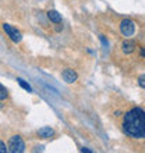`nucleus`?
Returning a JSON list of instances; mask_svg holds the SVG:
<instances>
[{
    "instance_id": "1",
    "label": "nucleus",
    "mask_w": 145,
    "mask_h": 153,
    "mask_svg": "<svg viewBox=\"0 0 145 153\" xmlns=\"http://www.w3.org/2000/svg\"><path fill=\"white\" fill-rule=\"evenodd\" d=\"M121 129L127 137L133 139L145 138V111L141 107L130 109L123 117Z\"/></svg>"
},
{
    "instance_id": "2",
    "label": "nucleus",
    "mask_w": 145,
    "mask_h": 153,
    "mask_svg": "<svg viewBox=\"0 0 145 153\" xmlns=\"http://www.w3.org/2000/svg\"><path fill=\"white\" fill-rule=\"evenodd\" d=\"M7 150L10 153H22L25 150V143L22 141V138L18 135H14L8 139Z\"/></svg>"
},
{
    "instance_id": "3",
    "label": "nucleus",
    "mask_w": 145,
    "mask_h": 153,
    "mask_svg": "<svg viewBox=\"0 0 145 153\" xmlns=\"http://www.w3.org/2000/svg\"><path fill=\"white\" fill-rule=\"evenodd\" d=\"M3 31L7 33V36L10 38L14 43H18V42H21V39H22L20 31L17 28H14V27H11L10 24H3Z\"/></svg>"
},
{
    "instance_id": "4",
    "label": "nucleus",
    "mask_w": 145,
    "mask_h": 153,
    "mask_svg": "<svg viewBox=\"0 0 145 153\" xmlns=\"http://www.w3.org/2000/svg\"><path fill=\"white\" fill-rule=\"evenodd\" d=\"M120 32L124 35V36H131L134 32H135V24H134V21L129 20V18H126L120 22Z\"/></svg>"
},
{
    "instance_id": "5",
    "label": "nucleus",
    "mask_w": 145,
    "mask_h": 153,
    "mask_svg": "<svg viewBox=\"0 0 145 153\" xmlns=\"http://www.w3.org/2000/svg\"><path fill=\"white\" fill-rule=\"evenodd\" d=\"M61 76H63V79H64L67 84H72V82H75L77 78H78L77 73L74 71V70H71V68L63 70V73H61Z\"/></svg>"
},
{
    "instance_id": "6",
    "label": "nucleus",
    "mask_w": 145,
    "mask_h": 153,
    "mask_svg": "<svg viewBox=\"0 0 145 153\" xmlns=\"http://www.w3.org/2000/svg\"><path fill=\"white\" fill-rule=\"evenodd\" d=\"M135 48H137V45H135V42L131 39L129 40H124L123 42V45H121V50H123V53L124 54H131V53L135 50Z\"/></svg>"
},
{
    "instance_id": "7",
    "label": "nucleus",
    "mask_w": 145,
    "mask_h": 153,
    "mask_svg": "<svg viewBox=\"0 0 145 153\" xmlns=\"http://www.w3.org/2000/svg\"><path fill=\"white\" fill-rule=\"evenodd\" d=\"M55 135V131L50 127H42V128L38 129V137L43 138V139H48V138H52Z\"/></svg>"
},
{
    "instance_id": "8",
    "label": "nucleus",
    "mask_w": 145,
    "mask_h": 153,
    "mask_svg": "<svg viewBox=\"0 0 145 153\" xmlns=\"http://www.w3.org/2000/svg\"><path fill=\"white\" fill-rule=\"evenodd\" d=\"M48 18L55 24H60L61 22V16L59 14V11L56 10H49L48 11Z\"/></svg>"
},
{
    "instance_id": "9",
    "label": "nucleus",
    "mask_w": 145,
    "mask_h": 153,
    "mask_svg": "<svg viewBox=\"0 0 145 153\" xmlns=\"http://www.w3.org/2000/svg\"><path fill=\"white\" fill-rule=\"evenodd\" d=\"M17 81H18V84H20L21 88H24L25 91H27V92H32V88H31V85L27 84V82H25L24 79H21V78H18Z\"/></svg>"
},
{
    "instance_id": "10",
    "label": "nucleus",
    "mask_w": 145,
    "mask_h": 153,
    "mask_svg": "<svg viewBox=\"0 0 145 153\" xmlns=\"http://www.w3.org/2000/svg\"><path fill=\"white\" fill-rule=\"evenodd\" d=\"M7 96H8L7 89H6L3 85L0 84V100H4V99H7Z\"/></svg>"
},
{
    "instance_id": "11",
    "label": "nucleus",
    "mask_w": 145,
    "mask_h": 153,
    "mask_svg": "<svg viewBox=\"0 0 145 153\" xmlns=\"http://www.w3.org/2000/svg\"><path fill=\"white\" fill-rule=\"evenodd\" d=\"M138 85H140L141 88L145 89V75H141L140 78H138Z\"/></svg>"
},
{
    "instance_id": "12",
    "label": "nucleus",
    "mask_w": 145,
    "mask_h": 153,
    "mask_svg": "<svg viewBox=\"0 0 145 153\" xmlns=\"http://www.w3.org/2000/svg\"><path fill=\"white\" fill-rule=\"evenodd\" d=\"M6 152H8L7 148H6V143L3 141H0V153H6Z\"/></svg>"
},
{
    "instance_id": "13",
    "label": "nucleus",
    "mask_w": 145,
    "mask_h": 153,
    "mask_svg": "<svg viewBox=\"0 0 145 153\" xmlns=\"http://www.w3.org/2000/svg\"><path fill=\"white\" fill-rule=\"evenodd\" d=\"M81 152H85V153H92V150L87 149V148H82V149H81Z\"/></svg>"
},
{
    "instance_id": "14",
    "label": "nucleus",
    "mask_w": 145,
    "mask_h": 153,
    "mask_svg": "<svg viewBox=\"0 0 145 153\" xmlns=\"http://www.w3.org/2000/svg\"><path fill=\"white\" fill-rule=\"evenodd\" d=\"M140 54H141V57H144V59H145V48H142V49H141Z\"/></svg>"
}]
</instances>
